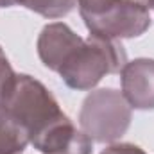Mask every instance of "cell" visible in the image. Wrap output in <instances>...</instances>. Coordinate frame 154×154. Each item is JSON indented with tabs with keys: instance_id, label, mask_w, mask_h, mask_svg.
<instances>
[{
	"instance_id": "6da1fadb",
	"label": "cell",
	"mask_w": 154,
	"mask_h": 154,
	"mask_svg": "<svg viewBox=\"0 0 154 154\" xmlns=\"http://www.w3.org/2000/svg\"><path fill=\"white\" fill-rule=\"evenodd\" d=\"M127 63V54L118 39L90 34L79 38L65 54L57 74L72 90L86 91L100 82L108 74H115Z\"/></svg>"
},
{
	"instance_id": "ba28073f",
	"label": "cell",
	"mask_w": 154,
	"mask_h": 154,
	"mask_svg": "<svg viewBox=\"0 0 154 154\" xmlns=\"http://www.w3.org/2000/svg\"><path fill=\"white\" fill-rule=\"evenodd\" d=\"M77 0H0V7L23 5L45 18H61L68 14Z\"/></svg>"
},
{
	"instance_id": "7a4b0ae2",
	"label": "cell",
	"mask_w": 154,
	"mask_h": 154,
	"mask_svg": "<svg viewBox=\"0 0 154 154\" xmlns=\"http://www.w3.org/2000/svg\"><path fill=\"white\" fill-rule=\"evenodd\" d=\"M0 104L27 129L32 145L68 120L54 95L39 81L25 74L16 75L11 91Z\"/></svg>"
},
{
	"instance_id": "8992f818",
	"label": "cell",
	"mask_w": 154,
	"mask_h": 154,
	"mask_svg": "<svg viewBox=\"0 0 154 154\" xmlns=\"http://www.w3.org/2000/svg\"><path fill=\"white\" fill-rule=\"evenodd\" d=\"M79 38L81 36L75 34L63 22H54L45 25L38 38V56L41 63L47 68L57 72L65 54Z\"/></svg>"
},
{
	"instance_id": "277c9868",
	"label": "cell",
	"mask_w": 154,
	"mask_h": 154,
	"mask_svg": "<svg viewBox=\"0 0 154 154\" xmlns=\"http://www.w3.org/2000/svg\"><path fill=\"white\" fill-rule=\"evenodd\" d=\"M84 23L90 34L95 36L108 39L136 38L151 27V13L147 4L124 0L100 16L84 18Z\"/></svg>"
},
{
	"instance_id": "3957f363",
	"label": "cell",
	"mask_w": 154,
	"mask_h": 154,
	"mask_svg": "<svg viewBox=\"0 0 154 154\" xmlns=\"http://www.w3.org/2000/svg\"><path fill=\"white\" fill-rule=\"evenodd\" d=\"M131 124V106L120 91L100 88L91 91L81 108V131L93 142L111 143L125 134Z\"/></svg>"
},
{
	"instance_id": "52a82bcc",
	"label": "cell",
	"mask_w": 154,
	"mask_h": 154,
	"mask_svg": "<svg viewBox=\"0 0 154 154\" xmlns=\"http://www.w3.org/2000/svg\"><path fill=\"white\" fill-rule=\"evenodd\" d=\"M29 143L27 129L0 104V154H23Z\"/></svg>"
},
{
	"instance_id": "30bf717a",
	"label": "cell",
	"mask_w": 154,
	"mask_h": 154,
	"mask_svg": "<svg viewBox=\"0 0 154 154\" xmlns=\"http://www.w3.org/2000/svg\"><path fill=\"white\" fill-rule=\"evenodd\" d=\"M100 154H147L143 149H140L134 143H113L108 149H104Z\"/></svg>"
},
{
	"instance_id": "5b68a950",
	"label": "cell",
	"mask_w": 154,
	"mask_h": 154,
	"mask_svg": "<svg viewBox=\"0 0 154 154\" xmlns=\"http://www.w3.org/2000/svg\"><path fill=\"white\" fill-rule=\"evenodd\" d=\"M122 95L134 109H154V59L140 57L120 70Z\"/></svg>"
},
{
	"instance_id": "8fae6325",
	"label": "cell",
	"mask_w": 154,
	"mask_h": 154,
	"mask_svg": "<svg viewBox=\"0 0 154 154\" xmlns=\"http://www.w3.org/2000/svg\"><path fill=\"white\" fill-rule=\"evenodd\" d=\"M151 7L154 9V0H149V9H151Z\"/></svg>"
},
{
	"instance_id": "9c48e42d",
	"label": "cell",
	"mask_w": 154,
	"mask_h": 154,
	"mask_svg": "<svg viewBox=\"0 0 154 154\" xmlns=\"http://www.w3.org/2000/svg\"><path fill=\"white\" fill-rule=\"evenodd\" d=\"M14 81H16V74H14V70L11 68V65H9V61H7V57H5L2 47H0V102H2V100L7 97V93L11 91Z\"/></svg>"
},
{
	"instance_id": "7c38bea8",
	"label": "cell",
	"mask_w": 154,
	"mask_h": 154,
	"mask_svg": "<svg viewBox=\"0 0 154 154\" xmlns=\"http://www.w3.org/2000/svg\"><path fill=\"white\" fill-rule=\"evenodd\" d=\"M136 2H142V4H147L149 5V0H136Z\"/></svg>"
}]
</instances>
